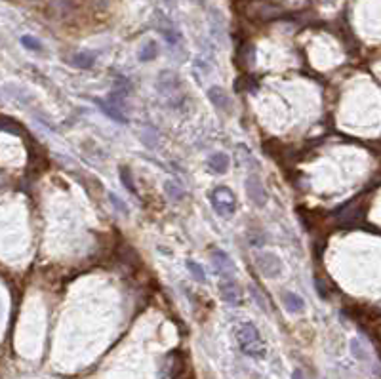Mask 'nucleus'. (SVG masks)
<instances>
[{
  "instance_id": "obj_1",
  "label": "nucleus",
  "mask_w": 381,
  "mask_h": 379,
  "mask_svg": "<svg viewBox=\"0 0 381 379\" xmlns=\"http://www.w3.org/2000/svg\"><path fill=\"white\" fill-rule=\"evenodd\" d=\"M235 337H237L240 351L244 355L252 356V358H263L265 353H267L265 343H263L261 335H259V330L252 322L238 324L235 328Z\"/></svg>"
},
{
  "instance_id": "obj_2",
  "label": "nucleus",
  "mask_w": 381,
  "mask_h": 379,
  "mask_svg": "<svg viewBox=\"0 0 381 379\" xmlns=\"http://www.w3.org/2000/svg\"><path fill=\"white\" fill-rule=\"evenodd\" d=\"M210 202H212V208L215 212L223 215V217H229L235 213L237 210V197L233 195V191L227 189V187H215L212 193H210Z\"/></svg>"
},
{
  "instance_id": "obj_3",
  "label": "nucleus",
  "mask_w": 381,
  "mask_h": 379,
  "mask_svg": "<svg viewBox=\"0 0 381 379\" xmlns=\"http://www.w3.org/2000/svg\"><path fill=\"white\" fill-rule=\"evenodd\" d=\"M255 267L259 269L263 277H269V278H277L282 275V261L278 257L277 253H271V252H261L255 255Z\"/></svg>"
},
{
  "instance_id": "obj_4",
  "label": "nucleus",
  "mask_w": 381,
  "mask_h": 379,
  "mask_svg": "<svg viewBox=\"0 0 381 379\" xmlns=\"http://www.w3.org/2000/svg\"><path fill=\"white\" fill-rule=\"evenodd\" d=\"M244 189H246L248 198H250V200H252L257 208H263V206L267 204L269 195H267V191H265L261 179H259L257 175H250V177H246V181H244Z\"/></svg>"
},
{
  "instance_id": "obj_5",
  "label": "nucleus",
  "mask_w": 381,
  "mask_h": 379,
  "mask_svg": "<svg viewBox=\"0 0 381 379\" xmlns=\"http://www.w3.org/2000/svg\"><path fill=\"white\" fill-rule=\"evenodd\" d=\"M212 263H214L215 271H217V275L221 278L235 277V263H233V259H231L225 252L214 250V252H212Z\"/></svg>"
},
{
  "instance_id": "obj_6",
  "label": "nucleus",
  "mask_w": 381,
  "mask_h": 379,
  "mask_svg": "<svg viewBox=\"0 0 381 379\" xmlns=\"http://www.w3.org/2000/svg\"><path fill=\"white\" fill-rule=\"evenodd\" d=\"M219 293H221V299L229 305H240L242 303V290L240 286L231 280V278H223L221 284H219Z\"/></svg>"
},
{
  "instance_id": "obj_7",
  "label": "nucleus",
  "mask_w": 381,
  "mask_h": 379,
  "mask_svg": "<svg viewBox=\"0 0 381 379\" xmlns=\"http://www.w3.org/2000/svg\"><path fill=\"white\" fill-rule=\"evenodd\" d=\"M159 90L172 99L175 92H179V79L174 72H162L159 77Z\"/></svg>"
},
{
  "instance_id": "obj_8",
  "label": "nucleus",
  "mask_w": 381,
  "mask_h": 379,
  "mask_svg": "<svg viewBox=\"0 0 381 379\" xmlns=\"http://www.w3.org/2000/svg\"><path fill=\"white\" fill-rule=\"evenodd\" d=\"M229 162L231 160L225 153H214L212 157L208 158V166H210V170L215 172V174H225V172L229 170Z\"/></svg>"
},
{
  "instance_id": "obj_9",
  "label": "nucleus",
  "mask_w": 381,
  "mask_h": 379,
  "mask_svg": "<svg viewBox=\"0 0 381 379\" xmlns=\"http://www.w3.org/2000/svg\"><path fill=\"white\" fill-rule=\"evenodd\" d=\"M208 97L210 101L214 103L217 109H227L229 107V95L225 94V90H221L219 86H212L208 90Z\"/></svg>"
},
{
  "instance_id": "obj_10",
  "label": "nucleus",
  "mask_w": 381,
  "mask_h": 379,
  "mask_svg": "<svg viewBox=\"0 0 381 379\" xmlns=\"http://www.w3.org/2000/svg\"><path fill=\"white\" fill-rule=\"evenodd\" d=\"M282 301H284L286 309H288L290 313H301L303 309H305V301H303L297 293L286 292L284 295H282Z\"/></svg>"
},
{
  "instance_id": "obj_11",
  "label": "nucleus",
  "mask_w": 381,
  "mask_h": 379,
  "mask_svg": "<svg viewBox=\"0 0 381 379\" xmlns=\"http://www.w3.org/2000/svg\"><path fill=\"white\" fill-rule=\"evenodd\" d=\"M97 105H99V107L103 109L105 115H107V117H111L112 120H117V122H120V124H126V122H128L126 117H124V115H122V112H120L111 101L105 103V101H101V99H97Z\"/></svg>"
},
{
  "instance_id": "obj_12",
  "label": "nucleus",
  "mask_w": 381,
  "mask_h": 379,
  "mask_svg": "<svg viewBox=\"0 0 381 379\" xmlns=\"http://www.w3.org/2000/svg\"><path fill=\"white\" fill-rule=\"evenodd\" d=\"M157 54H159V46H157L155 40H147V42L139 48V59H141V61H151V59L157 57Z\"/></svg>"
},
{
  "instance_id": "obj_13",
  "label": "nucleus",
  "mask_w": 381,
  "mask_h": 379,
  "mask_svg": "<svg viewBox=\"0 0 381 379\" xmlns=\"http://www.w3.org/2000/svg\"><path fill=\"white\" fill-rule=\"evenodd\" d=\"M187 269H189L190 277L195 278L197 282H200V284H206L208 278H206V273H204V269H202V265H199L197 261L189 259L187 261Z\"/></svg>"
},
{
  "instance_id": "obj_14",
  "label": "nucleus",
  "mask_w": 381,
  "mask_h": 379,
  "mask_svg": "<svg viewBox=\"0 0 381 379\" xmlns=\"http://www.w3.org/2000/svg\"><path fill=\"white\" fill-rule=\"evenodd\" d=\"M164 189H166V195L172 200H181L183 197H185V191H183V187L179 185V183L175 181H166L164 183Z\"/></svg>"
},
{
  "instance_id": "obj_15",
  "label": "nucleus",
  "mask_w": 381,
  "mask_h": 379,
  "mask_svg": "<svg viewBox=\"0 0 381 379\" xmlns=\"http://www.w3.org/2000/svg\"><path fill=\"white\" fill-rule=\"evenodd\" d=\"M94 61L95 57L92 54H77V56L72 57V65L79 67V69H90L94 65Z\"/></svg>"
},
{
  "instance_id": "obj_16",
  "label": "nucleus",
  "mask_w": 381,
  "mask_h": 379,
  "mask_svg": "<svg viewBox=\"0 0 381 379\" xmlns=\"http://www.w3.org/2000/svg\"><path fill=\"white\" fill-rule=\"evenodd\" d=\"M120 179H122V185H124L130 193H135V185H134V181H132V174H130V168L128 166H120Z\"/></svg>"
},
{
  "instance_id": "obj_17",
  "label": "nucleus",
  "mask_w": 381,
  "mask_h": 379,
  "mask_svg": "<svg viewBox=\"0 0 381 379\" xmlns=\"http://www.w3.org/2000/svg\"><path fill=\"white\" fill-rule=\"evenodd\" d=\"M21 44H23L27 50H34V52H42V44H40L36 39H32V36H29V34H25V36H21Z\"/></svg>"
},
{
  "instance_id": "obj_18",
  "label": "nucleus",
  "mask_w": 381,
  "mask_h": 379,
  "mask_svg": "<svg viewBox=\"0 0 381 379\" xmlns=\"http://www.w3.org/2000/svg\"><path fill=\"white\" fill-rule=\"evenodd\" d=\"M351 351H353V355L357 356L358 360H366V353H364V349H362V345H360V341L358 339L351 341Z\"/></svg>"
},
{
  "instance_id": "obj_19",
  "label": "nucleus",
  "mask_w": 381,
  "mask_h": 379,
  "mask_svg": "<svg viewBox=\"0 0 381 379\" xmlns=\"http://www.w3.org/2000/svg\"><path fill=\"white\" fill-rule=\"evenodd\" d=\"M109 198H111L112 202H115V206H117V210H119V212H124V213H128V208H126V204H124V202H122V200H120L119 197H115V195H109Z\"/></svg>"
},
{
  "instance_id": "obj_20",
  "label": "nucleus",
  "mask_w": 381,
  "mask_h": 379,
  "mask_svg": "<svg viewBox=\"0 0 381 379\" xmlns=\"http://www.w3.org/2000/svg\"><path fill=\"white\" fill-rule=\"evenodd\" d=\"M250 292L254 293L255 303H257V305H259V307H261V309H265V311H267V305H265V301H263V297H261V295L257 293V290H255V288H250Z\"/></svg>"
},
{
  "instance_id": "obj_21",
  "label": "nucleus",
  "mask_w": 381,
  "mask_h": 379,
  "mask_svg": "<svg viewBox=\"0 0 381 379\" xmlns=\"http://www.w3.org/2000/svg\"><path fill=\"white\" fill-rule=\"evenodd\" d=\"M292 379H303L301 370H295V371H294V375H292Z\"/></svg>"
}]
</instances>
